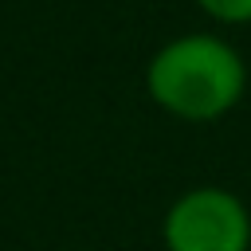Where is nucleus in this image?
<instances>
[{
	"mask_svg": "<svg viewBox=\"0 0 251 251\" xmlns=\"http://www.w3.org/2000/svg\"><path fill=\"white\" fill-rule=\"evenodd\" d=\"M145 86L173 118L216 122L243 98L247 67L239 51L216 35H180L149 59Z\"/></svg>",
	"mask_w": 251,
	"mask_h": 251,
	"instance_id": "1",
	"label": "nucleus"
},
{
	"mask_svg": "<svg viewBox=\"0 0 251 251\" xmlns=\"http://www.w3.org/2000/svg\"><path fill=\"white\" fill-rule=\"evenodd\" d=\"M165 251H251V212L227 188H192L176 196L161 224Z\"/></svg>",
	"mask_w": 251,
	"mask_h": 251,
	"instance_id": "2",
	"label": "nucleus"
},
{
	"mask_svg": "<svg viewBox=\"0 0 251 251\" xmlns=\"http://www.w3.org/2000/svg\"><path fill=\"white\" fill-rule=\"evenodd\" d=\"M220 24H251V0H196Z\"/></svg>",
	"mask_w": 251,
	"mask_h": 251,
	"instance_id": "3",
	"label": "nucleus"
}]
</instances>
